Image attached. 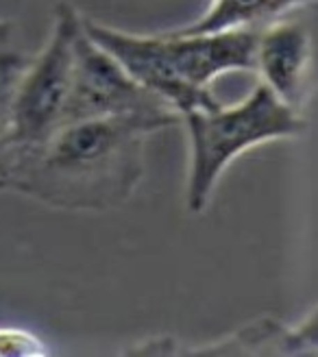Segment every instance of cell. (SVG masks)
Segmentation results:
<instances>
[{"instance_id": "6", "label": "cell", "mask_w": 318, "mask_h": 357, "mask_svg": "<svg viewBox=\"0 0 318 357\" xmlns=\"http://www.w3.org/2000/svg\"><path fill=\"white\" fill-rule=\"evenodd\" d=\"M318 314L316 307L296 325H286L273 316L257 318L253 323L220 337L218 342L183 347L170 335L151 337L144 344L129 349L137 355H316L318 353Z\"/></svg>"}, {"instance_id": "1", "label": "cell", "mask_w": 318, "mask_h": 357, "mask_svg": "<svg viewBox=\"0 0 318 357\" xmlns=\"http://www.w3.org/2000/svg\"><path fill=\"white\" fill-rule=\"evenodd\" d=\"M179 114H131L61 127L38 151L0 159V190L66 211L125 205L144 176L146 142Z\"/></svg>"}, {"instance_id": "5", "label": "cell", "mask_w": 318, "mask_h": 357, "mask_svg": "<svg viewBox=\"0 0 318 357\" xmlns=\"http://www.w3.org/2000/svg\"><path fill=\"white\" fill-rule=\"evenodd\" d=\"M131 114L174 112L162 98L139 85L116 57L87 38L83 24H79L75 35L73 85H70L61 127L81 120Z\"/></svg>"}, {"instance_id": "3", "label": "cell", "mask_w": 318, "mask_h": 357, "mask_svg": "<svg viewBox=\"0 0 318 357\" xmlns=\"http://www.w3.org/2000/svg\"><path fill=\"white\" fill-rule=\"evenodd\" d=\"M181 124L188 133L186 207L192 216L207 209L218 178L242 153L308 131L301 112L281 102L262 83L236 105L183 114Z\"/></svg>"}, {"instance_id": "7", "label": "cell", "mask_w": 318, "mask_h": 357, "mask_svg": "<svg viewBox=\"0 0 318 357\" xmlns=\"http://www.w3.org/2000/svg\"><path fill=\"white\" fill-rule=\"evenodd\" d=\"M253 75L259 83L301 112L312 92V33L305 22L279 20L262 26L255 40Z\"/></svg>"}, {"instance_id": "10", "label": "cell", "mask_w": 318, "mask_h": 357, "mask_svg": "<svg viewBox=\"0 0 318 357\" xmlns=\"http://www.w3.org/2000/svg\"><path fill=\"white\" fill-rule=\"evenodd\" d=\"M24 63L26 59L22 57V52L15 48V42H13V22L0 20V73L15 77Z\"/></svg>"}, {"instance_id": "11", "label": "cell", "mask_w": 318, "mask_h": 357, "mask_svg": "<svg viewBox=\"0 0 318 357\" xmlns=\"http://www.w3.org/2000/svg\"><path fill=\"white\" fill-rule=\"evenodd\" d=\"M15 77L0 73V151H3L5 137H7V109H9V96H11V87H13Z\"/></svg>"}, {"instance_id": "8", "label": "cell", "mask_w": 318, "mask_h": 357, "mask_svg": "<svg viewBox=\"0 0 318 357\" xmlns=\"http://www.w3.org/2000/svg\"><path fill=\"white\" fill-rule=\"evenodd\" d=\"M316 0H211L209 9L181 29L183 33H218L236 29H262L294 9L310 7Z\"/></svg>"}, {"instance_id": "9", "label": "cell", "mask_w": 318, "mask_h": 357, "mask_svg": "<svg viewBox=\"0 0 318 357\" xmlns=\"http://www.w3.org/2000/svg\"><path fill=\"white\" fill-rule=\"evenodd\" d=\"M48 353L50 349L33 331L20 327H0V357H31Z\"/></svg>"}, {"instance_id": "4", "label": "cell", "mask_w": 318, "mask_h": 357, "mask_svg": "<svg viewBox=\"0 0 318 357\" xmlns=\"http://www.w3.org/2000/svg\"><path fill=\"white\" fill-rule=\"evenodd\" d=\"M79 24L81 13L61 3L55 9V22L44 48L17 73L9 96L7 137L0 159L38 151L61 129L73 85Z\"/></svg>"}, {"instance_id": "2", "label": "cell", "mask_w": 318, "mask_h": 357, "mask_svg": "<svg viewBox=\"0 0 318 357\" xmlns=\"http://www.w3.org/2000/svg\"><path fill=\"white\" fill-rule=\"evenodd\" d=\"M87 38L103 46L149 92L162 98L179 118L220 102L211 83L229 73H253L259 29L218 33L164 31L139 35L81 15Z\"/></svg>"}]
</instances>
